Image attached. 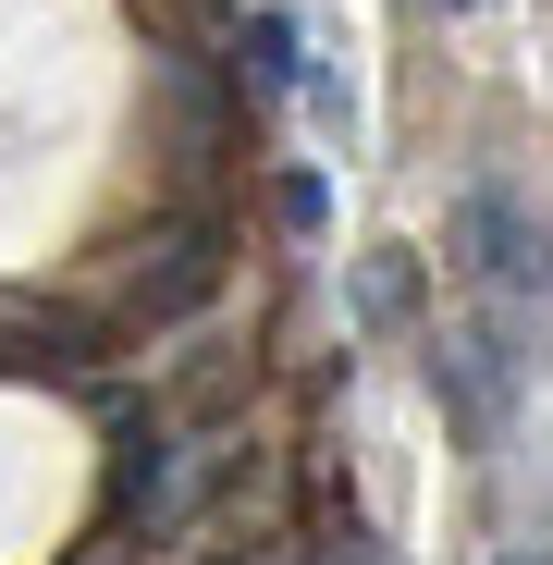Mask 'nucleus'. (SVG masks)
I'll use <instances>...</instances> for the list:
<instances>
[{"label": "nucleus", "instance_id": "obj_1", "mask_svg": "<svg viewBox=\"0 0 553 565\" xmlns=\"http://www.w3.org/2000/svg\"><path fill=\"white\" fill-rule=\"evenodd\" d=\"M455 246H468V270H480V308H504V320L541 308L553 234H541V210L517 198V184H468V198H455Z\"/></svg>", "mask_w": 553, "mask_h": 565}, {"label": "nucleus", "instance_id": "obj_2", "mask_svg": "<svg viewBox=\"0 0 553 565\" xmlns=\"http://www.w3.org/2000/svg\"><path fill=\"white\" fill-rule=\"evenodd\" d=\"M222 282V222H172L136 246V320H172V308H198Z\"/></svg>", "mask_w": 553, "mask_h": 565}, {"label": "nucleus", "instance_id": "obj_3", "mask_svg": "<svg viewBox=\"0 0 553 565\" xmlns=\"http://www.w3.org/2000/svg\"><path fill=\"white\" fill-rule=\"evenodd\" d=\"M99 356V320H74V308H25V296H0V369H86Z\"/></svg>", "mask_w": 553, "mask_h": 565}, {"label": "nucleus", "instance_id": "obj_4", "mask_svg": "<svg viewBox=\"0 0 553 565\" xmlns=\"http://www.w3.org/2000/svg\"><path fill=\"white\" fill-rule=\"evenodd\" d=\"M246 86H258V99H296V86H308V38H296V13H246Z\"/></svg>", "mask_w": 553, "mask_h": 565}, {"label": "nucleus", "instance_id": "obj_5", "mask_svg": "<svg viewBox=\"0 0 553 565\" xmlns=\"http://www.w3.org/2000/svg\"><path fill=\"white\" fill-rule=\"evenodd\" d=\"M418 308V270L382 246V258H357V320H406Z\"/></svg>", "mask_w": 553, "mask_h": 565}, {"label": "nucleus", "instance_id": "obj_6", "mask_svg": "<svg viewBox=\"0 0 553 565\" xmlns=\"http://www.w3.org/2000/svg\"><path fill=\"white\" fill-rule=\"evenodd\" d=\"M284 222H296V234H320V222H332V198H320V172H284Z\"/></svg>", "mask_w": 553, "mask_h": 565}, {"label": "nucleus", "instance_id": "obj_7", "mask_svg": "<svg viewBox=\"0 0 553 565\" xmlns=\"http://www.w3.org/2000/svg\"><path fill=\"white\" fill-rule=\"evenodd\" d=\"M320 565H382V553H369V541H332V553H320Z\"/></svg>", "mask_w": 553, "mask_h": 565}, {"label": "nucleus", "instance_id": "obj_8", "mask_svg": "<svg viewBox=\"0 0 553 565\" xmlns=\"http://www.w3.org/2000/svg\"><path fill=\"white\" fill-rule=\"evenodd\" d=\"M74 565H124V541H86V553H74Z\"/></svg>", "mask_w": 553, "mask_h": 565}, {"label": "nucleus", "instance_id": "obj_9", "mask_svg": "<svg viewBox=\"0 0 553 565\" xmlns=\"http://www.w3.org/2000/svg\"><path fill=\"white\" fill-rule=\"evenodd\" d=\"M443 13H480V0H443Z\"/></svg>", "mask_w": 553, "mask_h": 565}, {"label": "nucleus", "instance_id": "obj_10", "mask_svg": "<svg viewBox=\"0 0 553 565\" xmlns=\"http://www.w3.org/2000/svg\"><path fill=\"white\" fill-rule=\"evenodd\" d=\"M504 565H541V553H504Z\"/></svg>", "mask_w": 553, "mask_h": 565}]
</instances>
